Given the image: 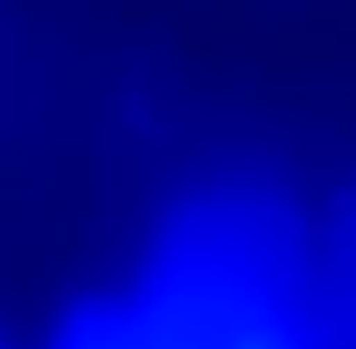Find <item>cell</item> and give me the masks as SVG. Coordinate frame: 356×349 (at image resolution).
<instances>
[{
  "label": "cell",
  "instance_id": "1",
  "mask_svg": "<svg viewBox=\"0 0 356 349\" xmlns=\"http://www.w3.org/2000/svg\"><path fill=\"white\" fill-rule=\"evenodd\" d=\"M44 349H356V192L315 216L257 179L194 194Z\"/></svg>",
  "mask_w": 356,
  "mask_h": 349
}]
</instances>
